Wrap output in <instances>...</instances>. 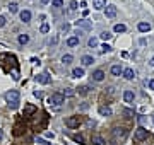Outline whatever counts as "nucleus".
<instances>
[{"label": "nucleus", "mask_w": 154, "mask_h": 145, "mask_svg": "<svg viewBox=\"0 0 154 145\" xmlns=\"http://www.w3.org/2000/svg\"><path fill=\"white\" fill-rule=\"evenodd\" d=\"M5 22H7V19H5L3 15H0V27H2V26H5Z\"/></svg>", "instance_id": "f704fd0d"}, {"label": "nucleus", "mask_w": 154, "mask_h": 145, "mask_svg": "<svg viewBox=\"0 0 154 145\" xmlns=\"http://www.w3.org/2000/svg\"><path fill=\"white\" fill-rule=\"evenodd\" d=\"M93 62H94V58H93V56H89V55L82 56V65H91Z\"/></svg>", "instance_id": "5701e85b"}, {"label": "nucleus", "mask_w": 154, "mask_h": 145, "mask_svg": "<svg viewBox=\"0 0 154 145\" xmlns=\"http://www.w3.org/2000/svg\"><path fill=\"white\" fill-rule=\"evenodd\" d=\"M89 92V87L87 85H82V87H79V94H82V96H86Z\"/></svg>", "instance_id": "cd10ccee"}, {"label": "nucleus", "mask_w": 154, "mask_h": 145, "mask_svg": "<svg viewBox=\"0 0 154 145\" xmlns=\"http://www.w3.org/2000/svg\"><path fill=\"white\" fill-rule=\"evenodd\" d=\"M93 79H94L96 82H101V80L105 79V72H103V70H96V72L93 73Z\"/></svg>", "instance_id": "9b49d317"}, {"label": "nucleus", "mask_w": 154, "mask_h": 145, "mask_svg": "<svg viewBox=\"0 0 154 145\" xmlns=\"http://www.w3.org/2000/svg\"><path fill=\"white\" fill-rule=\"evenodd\" d=\"M21 21L22 22H29L31 21V12L29 10H22L21 12Z\"/></svg>", "instance_id": "ddd939ff"}, {"label": "nucleus", "mask_w": 154, "mask_h": 145, "mask_svg": "<svg viewBox=\"0 0 154 145\" xmlns=\"http://www.w3.org/2000/svg\"><path fill=\"white\" fill-rule=\"evenodd\" d=\"M36 80H38L39 84H48V82L51 80V77H50L48 73H39V75H36Z\"/></svg>", "instance_id": "1a4fd4ad"}, {"label": "nucleus", "mask_w": 154, "mask_h": 145, "mask_svg": "<svg viewBox=\"0 0 154 145\" xmlns=\"http://www.w3.org/2000/svg\"><path fill=\"white\" fill-rule=\"evenodd\" d=\"M72 140H74V142H77V144L86 145V144H84V137H82V135H72Z\"/></svg>", "instance_id": "393cba45"}, {"label": "nucleus", "mask_w": 154, "mask_h": 145, "mask_svg": "<svg viewBox=\"0 0 154 145\" xmlns=\"http://www.w3.org/2000/svg\"><path fill=\"white\" fill-rule=\"evenodd\" d=\"M127 135H129V130H125V128H115V130H113V137H115V140L123 142V140L127 138Z\"/></svg>", "instance_id": "7ed1b4c3"}, {"label": "nucleus", "mask_w": 154, "mask_h": 145, "mask_svg": "<svg viewBox=\"0 0 154 145\" xmlns=\"http://www.w3.org/2000/svg\"><path fill=\"white\" fill-rule=\"evenodd\" d=\"M51 5L53 7H62L63 5V0H51Z\"/></svg>", "instance_id": "7c9ffc66"}, {"label": "nucleus", "mask_w": 154, "mask_h": 145, "mask_svg": "<svg viewBox=\"0 0 154 145\" xmlns=\"http://www.w3.org/2000/svg\"><path fill=\"white\" fill-rule=\"evenodd\" d=\"M101 38L106 41V39H110V38H111V32H108V31H103V32H101Z\"/></svg>", "instance_id": "c756f323"}, {"label": "nucleus", "mask_w": 154, "mask_h": 145, "mask_svg": "<svg viewBox=\"0 0 154 145\" xmlns=\"http://www.w3.org/2000/svg\"><path fill=\"white\" fill-rule=\"evenodd\" d=\"M75 9H77V2L72 0V2H70V10H75Z\"/></svg>", "instance_id": "473e14b6"}, {"label": "nucleus", "mask_w": 154, "mask_h": 145, "mask_svg": "<svg viewBox=\"0 0 154 145\" xmlns=\"http://www.w3.org/2000/svg\"><path fill=\"white\" fill-rule=\"evenodd\" d=\"M111 73H113V75H120V73H123V68H122L120 65H113V67H111Z\"/></svg>", "instance_id": "a211bd4d"}, {"label": "nucleus", "mask_w": 154, "mask_h": 145, "mask_svg": "<svg viewBox=\"0 0 154 145\" xmlns=\"http://www.w3.org/2000/svg\"><path fill=\"white\" fill-rule=\"evenodd\" d=\"M38 111V108L34 106V104H26L24 106V116H31V115H34Z\"/></svg>", "instance_id": "0eeeda50"}, {"label": "nucleus", "mask_w": 154, "mask_h": 145, "mask_svg": "<svg viewBox=\"0 0 154 145\" xmlns=\"http://www.w3.org/2000/svg\"><path fill=\"white\" fill-rule=\"evenodd\" d=\"M67 44H69V46H77V44H79V38H75V36L69 38V39H67Z\"/></svg>", "instance_id": "aec40b11"}, {"label": "nucleus", "mask_w": 154, "mask_h": 145, "mask_svg": "<svg viewBox=\"0 0 154 145\" xmlns=\"http://www.w3.org/2000/svg\"><path fill=\"white\" fill-rule=\"evenodd\" d=\"M153 121H154V116H153Z\"/></svg>", "instance_id": "ea45409f"}, {"label": "nucleus", "mask_w": 154, "mask_h": 145, "mask_svg": "<svg viewBox=\"0 0 154 145\" xmlns=\"http://www.w3.org/2000/svg\"><path fill=\"white\" fill-rule=\"evenodd\" d=\"M134 138H135L137 142H142V140H146V138H147V130H146V128H142V126H141V128H137V130H135V135H134Z\"/></svg>", "instance_id": "39448f33"}, {"label": "nucleus", "mask_w": 154, "mask_h": 145, "mask_svg": "<svg viewBox=\"0 0 154 145\" xmlns=\"http://www.w3.org/2000/svg\"><path fill=\"white\" fill-rule=\"evenodd\" d=\"M5 101L9 103L10 108H17V104H19V92H17V91H9V92H5Z\"/></svg>", "instance_id": "f257e3e1"}, {"label": "nucleus", "mask_w": 154, "mask_h": 145, "mask_svg": "<svg viewBox=\"0 0 154 145\" xmlns=\"http://www.w3.org/2000/svg\"><path fill=\"white\" fill-rule=\"evenodd\" d=\"M139 31H141V32L151 31V24H149V22H139Z\"/></svg>", "instance_id": "4468645a"}, {"label": "nucleus", "mask_w": 154, "mask_h": 145, "mask_svg": "<svg viewBox=\"0 0 154 145\" xmlns=\"http://www.w3.org/2000/svg\"><path fill=\"white\" fill-rule=\"evenodd\" d=\"M87 44H89L91 48H94V46H98V39H96V38H89V41H87Z\"/></svg>", "instance_id": "bb28decb"}, {"label": "nucleus", "mask_w": 154, "mask_h": 145, "mask_svg": "<svg viewBox=\"0 0 154 145\" xmlns=\"http://www.w3.org/2000/svg\"><path fill=\"white\" fill-rule=\"evenodd\" d=\"M41 2H43V3H48V2H50V0H41Z\"/></svg>", "instance_id": "58836bf2"}, {"label": "nucleus", "mask_w": 154, "mask_h": 145, "mask_svg": "<svg viewBox=\"0 0 154 145\" xmlns=\"http://www.w3.org/2000/svg\"><path fill=\"white\" fill-rule=\"evenodd\" d=\"M110 51H111V46L110 44H106V43L101 44V53H110Z\"/></svg>", "instance_id": "a878e982"}, {"label": "nucleus", "mask_w": 154, "mask_h": 145, "mask_svg": "<svg viewBox=\"0 0 154 145\" xmlns=\"http://www.w3.org/2000/svg\"><path fill=\"white\" fill-rule=\"evenodd\" d=\"M99 115L101 116H111V109L108 106H99Z\"/></svg>", "instance_id": "2eb2a0df"}, {"label": "nucleus", "mask_w": 154, "mask_h": 145, "mask_svg": "<svg viewBox=\"0 0 154 145\" xmlns=\"http://www.w3.org/2000/svg\"><path fill=\"white\" fill-rule=\"evenodd\" d=\"M123 77H125L127 80H132V79L135 77V72H134L132 68H125V70H123Z\"/></svg>", "instance_id": "f8f14e48"}, {"label": "nucleus", "mask_w": 154, "mask_h": 145, "mask_svg": "<svg viewBox=\"0 0 154 145\" xmlns=\"http://www.w3.org/2000/svg\"><path fill=\"white\" fill-rule=\"evenodd\" d=\"M75 27H82V29L89 31V29H93V24L87 22V21H84V19H79V21H75Z\"/></svg>", "instance_id": "423d86ee"}, {"label": "nucleus", "mask_w": 154, "mask_h": 145, "mask_svg": "<svg viewBox=\"0 0 154 145\" xmlns=\"http://www.w3.org/2000/svg\"><path fill=\"white\" fill-rule=\"evenodd\" d=\"M72 75H74V77H77V79L84 77V68H74V70H72Z\"/></svg>", "instance_id": "6ab92c4d"}, {"label": "nucleus", "mask_w": 154, "mask_h": 145, "mask_svg": "<svg viewBox=\"0 0 154 145\" xmlns=\"http://www.w3.org/2000/svg\"><path fill=\"white\" fill-rule=\"evenodd\" d=\"M147 85H149V89H153V91H154V79H153V80H149Z\"/></svg>", "instance_id": "e433bc0d"}, {"label": "nucleus", "mask_w": 154, "mask_h": 145, "mask_svg": "<svg viewBox=\"0 0 154 145\" xmlns=\"http://www.w3.org/2000/svg\"><path fill=\"white\" fill-rule=\"evenodd\" d=\"M34 96H36L38 99H41V97H43V92H41V91H34Z\"/></svg>", "instance_id": "72a5a7b5"}, {"label": "nucleus", "mask_w": 154, "mask_h": 145, "mask_svg": "<svg viewBox=\"0 0 154 145\" xmlns=\"http://www.w3.org/2000/svg\"><path fill=\"white\" fill-rule=\"evenodd\" d=\"M123 99H125V103H132L134 101V92L132 91H125L123 92Z\"/></svg>", "instance_id": "dca6fc26"}, {"label": "nucleus", "mask_w": 154, "mask_h": 145, "mask_svg": "<svg viewBox=\"0 0 154 145\" xmlns=\"http://www.w3.org/2000/svg\"><path fill=\"white\" fill-rule=\"evenodd\" d=\"M72 60H74V56H72V55H63V56H62V62H63L65 65H70V63H72Z\"/></svg>", "instance_id": "4be33fe9"}, {"label": "nucleus", "mask_w": 154, "mask_h": 145, "mask_svg": "<svg viewBox=\"0 0 154 145\" xmlns=\"http://www.w3.org/2000/svg\"><path fill=\"white\" fill-rule=\"evenodd\" d=\"M113 31H115V32H125V31H127V26H125V24H115Z\"/></svg>", "instance_id": "f3484780"}, {"label": "nucleus", "mask_w": 154, "mask_h": 145, "mask_svg": "<svg viewBox=\"0 0 154 145\" xmlns=\"http://www.w3.org/2000/svg\"><path fill=\"white\" fill-rule=\"evenodd\" d=\"M63 101H65V97H63V94H60V92L51 94V96H50V99H48V103H50V104H55V106H60Z\"/></svg>", "instance_id": "f03ea898"}, {"label": "nucleus", "mask_w": 154, "mask_h": 145, "mask_svg": "<svg viewBox=\"0 0 154 145\" xmlns=\"http://www.w3.org/2000/svg\"><path fill=\"white\" fill-rule=\"evenodd\" d=\"M62 29H63V31H65V32H67V31H69V29H70V26H69V24H63V26H62Z\"/></svg>", "instance_id": "c9c22d12"}, {"label": "nucleus", "mask_w": 154, "mask_h": 145, "mask_svg": "<svg viewBox=\"0 0 154 145\" xmlns=\"http://www.w3.org/2000/svg\"><path fill=\"white\" fill-rule=\"evenodd\" d=\"M9 10H10L12 14H14V12H17V3H15V2H12V3L9 5Z\"/></svg>", "instance_id": "c85d7f7f"}, {"label": "nucleus", "mask_w": 154, "mask_h": 145, "mask_svg": "<svg viewBox=\"0 0 154 145\" xmlns=\"http://www.w3.org/2000/svg\"><path fill=\"white\" fill-rule=\"evenodd\" d=\"M29 43V36L27 34H19V44H26Z\"/></svg>", "instance_id": "412c9836"}, {"label": "nucleus", "mask_w": 154, "mask_h": 145, "mask_svg": "<svg viewBox=\"0 0 154 145\" xmlns=\"http://www.w3.org/2000/svg\"><path fill=\"white\" fill-rule=\"evenodd\" d=\"M93 7L96 10H101V9L106 7V0H93Z\"/></svg>", "instance_id": "9d476101"}, {"label": "nucleus", "mask_w": 154, "mask_h": 145, "mask_svg": "<svg viewBox=\"0 0 154 145\" xmlns=\"http://www.w3.org/2000/svg\"><path fill=\"white\" fill-rule=\"evenodd\" d=\"M65 125H67L69 128H79V125H81V118H79V116H70V118L65 120Z\"/></svg>", "instance_id": "20e7f679"}, {"label": "nucleus", "mask_w": 154, "mask_h": 145, "mask_svg": "<svg viewBox=\"0 0 154 145\" xmlns=\"http://www.w3.org/2000/svg\"><path fill=\"white\" fill-rule=\"evenodd\" d=\"M149 65H151V67H154V56L151 58V62H149Z\"/></svg>", "instance_id": "4c0bfd02"}, {"label": "nucleus", "mask_w": 154, "mask_h": 145, "mask_svg": "<svg viewBox=\"0 0 154 145\" xmlns=\"http://www.w3.org/2000/svg\"><path fill=\"white\" fill-rule=\"evenodd\" d=\"M39 31H41V32H48V31H50V26H48V24H43Z\"/></svg>", "instance_id": "2f4dec72"}, {"label": "nucleus", "mask_w": 154, "mask_h": 145, "mask_svg": "<svg viewBox=\"0 0 154 145\" xmlns=\"http://www.w3.org/2000/svg\"><path fill=\"white\" fill-rule=\"evenodd\" d=\"M93 144H96V145H106V142L101 138V137H98V135H94L93 137Z\"/></svg>", "instance_id": "b1692460"}, {"label": "nucleus", "mask_w": 154, "mask_h": 145, "mask_svg": "<svg viewBox=\"0 0 154 145\" xmlns=\"http://www.w3.org/2000/svg\"><path fill=\"white\" fill-rule=\"evenodd\" d=\"M105 14H106V17H115L117 15V7L115 5H106L105 7Z\"/></svg>", "instance_id": "6e6552de"}]
</instances>
